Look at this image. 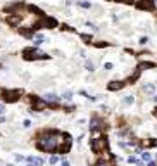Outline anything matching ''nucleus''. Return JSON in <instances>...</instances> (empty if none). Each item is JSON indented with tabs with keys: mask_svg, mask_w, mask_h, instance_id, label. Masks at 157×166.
Here are the masks:
<instances>
[{
	"mask_svg": "<svg viewBox=\"0 0 157 166\" xmlns=\"http://www.w3.org/2000/svg\"><path fill=\"white\" fill-rule=\"evenodd\" d=\"M62 140H64V135H62V133L50 130V132H43V133L38 137L36 146H38V149L43 151V152H54V151H59Z\"/></svg>",
	"mask_w": 157,
	"mask_h": 166,
	"instance_id": "1",
	"label": "nucleus"
},
{
	"mask_svg": "<svg viewBox=\"0 0 157 166\" xmlns=\"http://www.w3.org/2000/svg\"><path fill=\"white\" fill-rule=\"evenodd\" d=\"M22 54H24V59L26 61H40V59H47L48 57L45 52H41L38 49H26Z\"/></svg>",
	"mask_w": 157,
	"mask_h": 166,
	"instance_id": "2",
	"label": "nucleus"
},
{
	"mask_svg": "<svg viewBox=\"0 0 157 166\" xmlns=\"http://www.w3.org/2000/svg\"><path fill=\"white\" fill-rule=\"evenodd\" d=\"M105 147H107V139L105 137H97L92 140V151L93 152H105Z\"/></svg>",
	"mask_w": 157,
	"mask_h": 166,
	"instance_id": "3",
	"label": "nucleus"
},
{
	"mask_svg": "<svg viewBox=\"0 0 157 166\" xmlns=\"http://www.w3.org/2000/svg\"><path fill=\"white\" fill-rule=\"evenodd\" d=\"M19 95H21L19 90H3L2 92V97H3L5 102H16L19 99Z\"/></svg>",
	"mask_w": 157,
	"mask_h": 166,
	"instance_id": "4",
	"label": "nucleus"
},
{
	"mask_svg": "<svg viewBox=\"0 0 157 166\" xmlns=\"http://www.w3.org/2000/svg\"><path fill=\"white\" fill-rule=\"evenodd\" d=\"M54 26H57L55 19H52V17H41L35 29H38V28H54Z\"/></svg>",
	"mask_w": 157,
	"mask_h": 166,
	"instance_id": "5",
	"label": "nucleus"
},
{
	"mask_svg": "<svg viewBox=\"0 0 157 166\" xmlns=\"http://www.w3.org/2000/svg\"><path fill=\"white\" fill-rule=\"evenodd\" d=\"M105 128V123L102 121V120H99V118H93L92 121H90V130H104Z\"/></svg>",
	"mask_w": 157,
	"mask_h": 166,
	"instance_id": "6",
	"label": "nucleus"
},
{
	"mask_svg": "<svg viewBox=\"0 0 157 166\" xmlns=\"http://www.w3.org/2000/svg\"><path fill=\"white\" fill-rule=\"evenodd\" d=\"M69 149H71V137H69V135H64V140H62L59 151H60V152H67Z\"/></svg>",
	"mask_w": 157,
	"mask_h": 166,
	"instance_id": "7",
	"label": "nucleus"
},
{
	"mask_svg": "<svg viewBox=\"0 0 157 166\" xmlns=\"http://www.w3.org/2000/svg\"><path fill=\"white\" fill-rule=\"evenodd\" d=\"M47 106H48V104H47L43 99H35V100H33V109H35V111H43Z\"/></svg>",
	"mask_w": 157,
	"mask_h": 166,
	"instance_id": "8",
	"label": "nucleus"
},
{
	"mask_svg": "<svg viewBox=\"0 0 157 166\" xmlns=\"http://www.w3.org/2000/svg\"><path fill=\"white\" fill-rule=\"evenodd\" d=\"M137 5H138V9H145V10H152L154 9V2L152 0H140Z\"/></svg>",
	"mask_w": 157,
	"mask_h": 166,
	"instance_id": "9",
	"label": "nucleus"
},
{
	"mask_svg": "<svg viewBox=\"0 0 157 166\" xmlns=\"http://www.w3.org/2000/svg\"><path fill=\"white\" fill-rule=\"evenodd\" d=\"M43 100H45L47 104H57V102H59V97H57L55 94H45V95H43Z\"/></svg>",
	"mask_w": 157,
	"mask_h": 166,
	"instance_id": "10",
	"label": "nucleus"
},
{
	"mask_svg": "<svg viewBox=\"0 0 157 166\" xmlns=\"http://www.w3.org/2000/svg\"><path fill=\"white\" fill-rule=\"evenodd\" d=\"M26 161L31 163V165H35V166H41L43 165V159H41V158H35V156H29Z\"/></svg>",
	"mask_w": 157,
	"mask_h": 166,
	"instance_id": "11",
	"label": "nucleus"
},
{
	"mask_svg": "<svg viewBox=\"0 0 157 166\" xmlns=\"http://www.w3.org/2000/svg\"><path fill=\"white\" fill-rule=\"evenodd\" d=\"M123 87H124L123 81H111L109 83V90H121Z\"/></svg>",
	"mask_w": 157,
	"mask_h": 166,
	"instance_id": "12",
	"label": "nucleus"
},
{
	"mask_svg": "<svg viewBox=\"0 0 157 166\" xmlns=\"http://www.w3.org/2000/svg\"><path fill=\"white\" fill-rule=\"evenodd\" d=\"M143 92H145V94H154V92H156V85H154V83L145 85V87H143Z\"/></svg>",
	"mask_w": 157,
	"mask_h": 166,
	"instance_id": "13",
	"label": "nucleus"
},
{
	"mask_svg": "<svg viewBox=\"0 0 157 166\" xmlns=\"http://www.w3.org/2000/svg\"><path fill=\"white\" fill-rule=\"evenodd\" d=\"M78 5H80V7H83V9H90V7H92V5H90V2H86V0H80V2H78Z\"/></svg>",
	"mask_w": 157,
	"mask_h": 166,
	"instance_id": "14",
	"label": "nucleus"
},
{
	"mask_svg": "<svg viewBox=\"0 0 157 166\" xmlns=\"http://www.w3.org/2000/svg\"><path fill=\"white\" fill-rule=\"evenodd\" d=\"M45 42V38L41 36V35H36V38H35V45H41Z\"/></svg>",
	"mask_w": 157,
	"mask_h": 166,
	"instance_id": "15",
	"label": "nucleus"
},
{
	"mask_svg": "<svg viewBox=\"0 0 157 166\" xmlns=\"http://www.w3.org/2000/svg\"><path fill=\"white\" fill-rule=\"evenodd\" d=\"M62 99H64V100H71V99H73V94H71V92H66V94L62 95Z\"/></svg>",
	"mask_w": 157,
	"mask_h": 166,
	"instance_id": "16",
	"label": "nucleus"
},
{
	"mask_svg": "<svg viewBox=\"0 0 157 166\" xmlns=\"http://www.w3.org/2000/svg\"><path fill=\"white\" fill-rule=\"evenodd\" d=\"M142 159H143V161H149V163H150V154H149V152H142Z\"/></svg>",
	"mask_w": 157,
	"mask_h": 166,
	"instance_id": "17",
	"label": "nucleus"
},
{
	"mask_svg": "<svg viewBox=\"0 0 157 166\" xmlns=\"http://www.w3.org/2000/svg\"><path fill=\"white\" fill-rule=\"evenodd\" d=\"M133 100H135V99H133L131 95H126V99H124V104H133Z\"/></svg>",
	"mask_w": 157,
	"mask_h": 166,
	"instance_id": "18",
	"label": "nucleus"
},
{
	"mask_svg": "<svg viewBox=\"0 0 157 166\" xmlns=\"http://www.w3.org/2000/svg\"><path fill=\"white\" fill-rule=\"evenodd\" d=\"M97 166H112V163H109V161H99Z\"/></svg>",
	"mask_w": 157,
	"mask_h": 166,
	"instance_id": "19",
	"label": "nucleus"
},
{
	"mask_svg": "<svg viewBox=\"0 0 157 166\" xmlns=\"http://www.w3.org/2000/svg\"><path fill=\"white\" fill-rule=\"evenodd\" d=\"M86 69L88 71H93V62L92 61H86Z\"/></svg>",
	"mask_w": 157,
	"mask_h": 166,
	"instance_id": "20",
	"label": "nucleus"
},
{
	"mask_svg": "<svg viewBox=\"0 0 157 166\" xmlns=\"http://www.w3.org/2000/svg\"><path fill=\"white\" fill-rule=\"evenodd\" d=\"M81 38H83V40H85L86 43H90V42H92V38H90L88 35H81Z\"/></svg>",
	"mask_w": 157,
	"mask_h": 166,
	"instance_id": "21",
	"label": "nucleus"
},
{
	"mask_svg": "<svg viewBox=\"0 0 157 166\" xmlns=\"http://www.w3.org/2000/svg\"><path fill=\"white\" fill-rule=\"evenodd\" d=\"M57 161H59V158H57V156H52V158H50V165H55Z\"/></svg>",
	"mask_w": 157,
	"mask_h": 166,
	"instance_id": "22",
	"label": "nucleus"
},
{
	"mask_svg": "<svg viewBox=\"0 0 157 166\" xmlns=\"http://www.w3.org/2000/svg\"><path fill=\"white\" fill-rule=\"evenodd\" d=\"M145 146H149V147H152V146H156V140H147V142H145Z\"/></svg>",
	"mask_w": 157,
	"mask_h": 166,
	"instance_id": "23",
	"label": "nucleus"
},
{
	"mask_svg": "<svg viewBox=\"0 0 157 166\" xmlns=\"http://www.w3.org/2000/svg\"><path fill=\"white\" fill-rule=\"evenodd\" d=\"M104 68L109 71V69H112V64H111V62H105V66H104Z\"/></svg>",
	"mask_w": 157,
	"mask_h": 166,
	"instance_id": "24",
	"label": "nucleus"
},
{
	"mask_svg": "<svg viewBox=\"0 0 157 166\" xmlns=\"http://www.w3.org/2000/svg\"><path fill=\"white\" fill-rule=\"evenodd\" d=\"M22 125H24V126H26V128H29V126H31V121H29V120H26V121H24V123H22Z\"/></svg>",
	"mask_w": 157,
	"mask_h": 166,
	"instance_id": "25",
	"label": "nucleus"
},
{
	"mask_svg": "<svg viewBox=\"0 0 157 166\" xmlns=\"http://www.w3.org/2000/svg\"><path fill=\"white\" fill-rule=\"evenodd\" d=\"M128 161H130V163H138V161H137V158H135V156H130V159H128Z\"/></svg>",
	"mask_w": 157,
	"mask_h": 166,
	"instance_id": "26",
	"label": "nucleus"
},
{
	"mask_svg": "<svg viewBox=\"0 0 157 166\" xmlns=\"http://www.w3.org/2000/svg\"><path fill=\"white\" fill-rule=\"evenodd\" d=\"M147 42H149V40H147V38H145V36H143V38H140V43H142V45H145V43H147Z\"/></svg>",
	"mask_w": 157,
	"mask_h": 166,
	"instance_id": "27",
	"label": "nucleus"
},
{
	"mask_svg": "<svg viewBox=\"0 0 157 166\" xmlns=\"http://www.w3.org/2000/svg\"><path fill=\"white\" fill-rule=\"evenodd\" d=\"M3 111H5V107H3V104H0V114H2Z\"/></svg>",
	"mask_w": 157,
	"mask_h": 166,
	"instance_id": "28",
	"label": "nucleus"
},
{
	"mask_svg": "<svg viewBox=\"0 0 157 166\" xmlns=\"http://www.w3.org/2000/svg\"><path fill=\"white\" fill-rule=\"evenodd\" d=\"M147 166H157V165H156V163H152V161H150V163H149Z\"/></svg>",
	"mask_w": 157,
	"mask_h": 166,
	"instance_id": "29",
	"label": "nucleus"
},
{
	"mask_svg": "<svg viewBox=\"0 0 157 166\" xmlns=\"http://www.w3.org/2000/svg\"><path fill=\"white\" fill-rule=\"evenodd\" d=\"M62 166H69V163H67V161H64V163H62Z\"/></svg>",
	"mask_w": 157,
	"mask_h": 166,
	"instance_id": "30",
	"label": "nucleus"
},
{
	"mask_svg": "<svg viewBox=\"0 0 157 166\" xmlns=\"http://www.w3.org/2000/svg\"><path fill=\"white\" fill-rule=\"evenodd\" d=\"M121 2H126V3H130V2H131V0H121Z\"/></svg>",
	"mask_w": 157,
	"mask_h": 166,
	"instance_id": "31",
	"label": "nucleus"
},
{
	"mask_svg": "<svg viewBox=\"0 0 157 166\" xmlns=\"http://www.w3.org/2000/svg\"><path fill=\"white\" fill-rule=\"evenodd\" d=\"M154 100H156V102H157V95H156V97H154Z\"/></svg>",
	"mask_w": 157,
	"mask_h": 166,
	"instance_id": "32",
	"label": "nucleus"
},
{
	"mask_svg": "<svg viewBox=\"0 0 157 166\" xmlns=\"http://www.w3.org/2000/svg\"><path fill=\"white\" fill-rule=\"evenodd\" d=\"M28 166H35V165H31V163H28Z\"/></svg>",
	"mask_w": 157,
	"mask_h": 166,
	"instance_id": "33",
	"label": "nucleus"
}]
</instances>
